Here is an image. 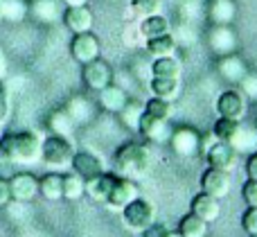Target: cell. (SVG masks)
Listing matches in <instances>:
<instances>
[{
    "label": "cell",
    "mask_w": 257,
    "mask_h": 237,
    "mask_svg": "<svg viewBox=\"0 0 257 237\" xmlns=\"http://www.w3.org/2000/svg\"><path fill=\"white\" fill-rule=\"evenodd\" d=\"M61 21L72 34H81V32H93L95 14L88 5H84V7H66L61 14Z\"/></svg>",
    "instance_id": "cell-15"
},
{
    "label": "cell",
    "mask_w": 257,
    "mask_h": 237,
    "mask_svg": "<svg viewBox=\"0 0 257 237\" xmlns=\"http://www.w3.org/2000/svg\"><path fill=\"white\" fill-rule=\"evenodd\" d=\"M145 48H147V54L151 59H158V57H172L176 54V41H174L172 34H163V36H156V39H149L145 41Z\"/></svg>",
    "instance_id": "cell-25"
},
{
    "label": "cell",
    "mask_w": 257,
    "mask_h": 237,
    "mask_svg": "<svg viewBox=\"0 0 257 237\" xmlns=\"http://www.w3.org/2000/svg\"><path fill=\"white\" fill-rule=\"evenodd\" d=\"M232 188V179L230 172L217 170V167H205L203 174H201V192L210 194L214 199H223L228 197Z\"/></svg>",
    "instance_id": "cell-12"
},
{
    "label": "cell",
    "mask_w": 257,
    "mask_h": 237,
    "mask_svg": "<svg viewBox=\"0 0 257 237\" xmlns=\"http://www.w3.org/2000/svg\"><path fill=\"white\" fill-rule=\"evenodd\" d=\"M151 170V152L147 145L124 143L113 154V172L122 179L138 181Z\"/></svg>",
    "instance_id": "cell-1"
},
{
    "label": "cell",
    "mask_w": 257,
    "mask_h": 237,
    "mask_svg": "<svg viewBox=\"0 0 257 237\" xmlns=\"http://www.w3.org/2000/svg\"><path fill=\"white\" fill-rule=\"evenodd\" d=\"M151 75L154 77H174V79H181L183 75V63L176 57H158L151 61Z\"/></svg>",
    "instance_id": "cell-26"
},
{
    "label": "cell",
    "mask_w": 257,
    "mask_h": 237,
    "mask_svg": "<svg viewBox=\"0 0 257 237\" xmlns=\"http://www.w3.org/2000/svg\"><path fill=\"white\" fill-rule=\"evenodd\" d=\"M9 108H12V104H9V90H7V86L3 84V79H0V125L7 122Z\"/></svg>",
    "instance_id": "cell-41"
},
{
    "label": "cell",
    "mask_w": 257,
    "mask_h": 237,
    "mask_svg": "<svg viewBox=\"0 0 257 237\" xmlns=\"http://www.w3.org/2000/svg\"><path fill=\"white\" fill-rule=\"evenodd\" d=\"M30 14H34V16L43 23H52V21H57V18H61L63 12H59L57 0H34Z\"/></svg>",
    "instance_id": "cell-32"
},
{
    "label": "cell",
    "mask_w": 257,
    "mask_h": 237,
    "mask_svg": "<svg viewBox=\"0 0 257 237\" xmlns=\"http://www.w3.org/2000/svg\"><path fill=\"white\" fill-rule=\"evenodd\" d=\"M81 79H84L86 88L90 90H102L106 88L108 84H113V79H115V72H113V66L106 61V59H95V61L90 63H84V68H81Z\"/></svg>",
    "instance_id": "cell-6"
},
{
    "label": "cell",
    "mask_w": 257,
    "mask_h": 237,
    "mask_svg": "<svg viewBox=\"0 0 257 237\" xmlns=\"http://www.w3.org/2000/svg\"><path fill=\"white\" fill-rule=\"evenodd\" d=\"M122 221H124V226L128 230L142 233V230H147L156 221V206L149 199H142V197L133 199L122 210Z\"/></svg>",
    "instance_id": "cell-4"
},
{
    "label": "cell",
    "mask_w": 257,
    "mask_h": 237,
    "mask_svg": "<svg viewBox=\"0 0 257 237\" xmlns=\"http://www.w3.org/2000/svg\"><path fill=\"white\" fill-rule=\"evenodd\" d=\"M169 147L176 156L181 158H192L201 152L203 147V136L194 129V127H187V125H181L176 129H172V136H169Z\"/></svg>",
    "instance_id": "cell-5"
},
{
    "label": "cell",
    "mask_w": 257,
    "mask_h": 237,
    "mask_svg": "<svg viewBox=\"0 0 257 237\" xmlns=\"http://www.w3.org/2000/svg\"><path fill=\"white\" fill-rule=\"evenodd\" d=\"M32 3L30 0H3V18L12 23H21L30 14Z\"/></svg>",
    "instance_id": "cell-31"
},
{
    "label": "cell",
    "mask_w": 257,
    "mask_h": 237,
    "mask_svg": "<svg viewBox=\"0 0 257 237\" xmlns=\"http://www.w3.org/2000/svg\"><path fill=\"white\" fill-rule=\"evenodd\" d=\"M181 18L183 21H192L194 16H203L205 14V7L201 0H181Z\"/></svg>",
    "instance_id": "cell-37"
},
{
    "label": "cell",
    "mask_w": 257,
    "mask_h": 237,
    "mask_svg": "<svg viewBox=\"0 0 257 237\" xmlns=\"http://www.w3.org/2000/svg\"><path fill=\"white\" fill-rule=\"evenodd\" d=\"M3 70H5V61H3V52H0V77H3Z\"/></svg>",
    "instance_id": "cell-48"
},
{
    "label": "cell",
    "mask_w": 257,
    "mask_h": 237,
    "mask_svg": "<svg viewBox=\"0 0 257 237\" xmlns=\"http://www.w3.org/2000/svg\"><path fill=\"white\" fill-rule=\"evenodd\" d=\"M149 90H151V97L174 102L181 95V79H174V77H151Z\"/></svg>",
    "instance_id": "cell-23"
},
{
    "label": "cell",
    "mask_w": 257,
    "mask_h": 237,
    "mask_svg": "<svg viewBox=\"0 0 257 237\" xmlns=\"http://www.w3.org/2000/svg\"><path fill=\"white\" fill-rule=\"evenodd\" d=\"M138 30H140V36H142V39L149 41V39H156V36L172 34L174 25H172V21H169L167 16H163V14H156V16L142 18L140 25H138Z\"/></svg>",
    "instance_id": "cell-22"
},
{
    "label": "cell",
    "mask_w": 257,
    "mask_h": 237,
    "mask_svg": "<svg viewBox=\"0 0 257 237\" xmlns=\"http://www.w3.org/2000/svg\"><path fill=\"white\" fill-rule=\"evenodd\" d=\"M205 41H208V48L212 50L217 57L232 54L239 48V39H237L235 30H232L230 25H210L208 34H205Z\"/></svg>",
    "instance_id": "cell-7"
},
{
    "label": "cell",
    "mask_w": 257,
    "mask_h": 237,
    "mask_svg": "<svg viewBox=\"0 0 257 237\" xmlns=\"http://www.w3.org/2000/svg\"><path fill=\"white\" fill-rule=\"evenodd\" d=\"M145 113V104L136 102V99H128V104L122 108L117 115H120V122L131 131H138V125H140V117Z\"/></svg>",
    "instance_id": "cell-33"
},
{
    "label": "cell",
    "mask_w": 257,
    "mask_h": 237,
    "mask_svg": "<svg viewBox=\"0 0 257 237\" xmlns=\"http://www.w3.org/2000/svg\"><path fill=\"white\" fill-rule=\"evenodd\" d=\"M70 170L75 172V174H79L84 181H90L104 172V163H102V158L95 156L93 152H75Z\"/></svg>",
    "instance_id": "cell-17"
},
{
    "label": "cell",
    "mask_w": 257,
    "mask_h": 237,
    "mask_svg": "<svg viewBox=\"0 0 257 237\" xmlns=\"http://www.w3.org/2000/svg\"><path fill=\"white\" fill-rule=\"evenodd\" d=\"M190 212H194V215L201 217L203 221L212 224V221H217L219 215H221V201L210 197V194H205V192H199L194 199H192Z\"/></svg>",
    "instance_id": "cell-20"
},
{
    "label": "cell",
    "mask_w": 257,
    "mask_h": 237,
    "mask_svg": "<svg viewBox=\"0 0 257 237\" xmlns=\"http://www.w3.org/2000/svg\"><path fill=\"white\" fill-rule=\"evenodd\" d=\"M72 129H75V122H72V117L66 113V108H63V111H54L52 115H50V131H52V134L70 138Z\"/></svg>",
    "instance_id": "cell-35"
},
{
    "label": "cell",
    "mask_w": 257,
    "mask_h": 237,
    "mask_svg": "<svg viewBox=\"0 0 257 237\" xmlns=\"http://www.w3.org/2000/svg\"><path fill=\"white\" fill-rule=\"evenodd\" d=\"M250 237H257V235H250Z\"/></svg>",
    "instance_id": "cell-50"
},
{
    "label": "cell",
    "mask_w": 257,
    "mask_h": 237,
    "mask_svg": "<svg viewBox=\"0 0 257 237\" xmlns=\"http://www.w3.org/2000/svg\"><path fill=\"white\" fill-rule=\"evenodd\" d=\"M86 194V181L81 179L79 174H75V172H66L63 174V199H68V201H77V199H81Z\"/></svg>",
    "instance_id": "cell-30"
},
{
    "label": "cell",
    "mask_w": 257,
    "mask_h": 237,
    "mask_svg": "<svg viewBox=\"0 0 257 237\" xmlns=\"http://www.w3.org/2000/svg\"><path fill=\"white\" fill-rule=\"evenodd\" d=\"M246 176L257 181V152L250 154L248 161H246Z\"/></svg>",
    "instance_id": "cell-45"
},
{
    "label": "cell",
    "mask_w": 257,
    "mask_h": 237,
    "mask_svg": "<svg viewBox=\"0 0 257 237\" xmlns=\"http://www.w3.org/2000/svg\"><path fill=\"white\" fill-rule=\"evenodd\" d=\"M208 221H203L201 217H196L194 212H187L178 221V233L183 237H205L208 235Z\"/></svg>",
    "instance_id": "cell-27"
},
{
    "label": "cell",
    "mask_w": 257,
    "mask_h": 237,
    "mask_svg": "<svg viewBox=\"0 0 257 237\" xmlns=\"http://www.w3.org/2000/svg\"><path fill=\"white\" fill-rule=\"evenodd\" d=\"M165 237H183V235L178 233V230H167V233H165Z\"/></svg>",
    "instance_id": "cell-47"
},
{
    "label": "cell",
    "mask_w": 257,
    "mask_h": 237,
    "mask_svg": "<svg viewBox=\"0 0 257 237\" xmlns=\"http://www.w3.org/2000/svg\"><path fill=\"white\" fill-rule=\"evenodd\" d=\"M241 122L244 120H230V117H217L212 127V138L214 140H221V143H228L230 145L235 140L237 131L241 129Z\"/></svg>",
    "instance_id": "cell-28"
},
{
    "label": "cell",
    "mask_w": 257,
    "mask_h": 237,
    "mask_svg": "<svg viewBox=\"0 0 257 237\" xmlns=\"http://www.w3.org/2000/svg\"><path fill=\"white\" fill-rule=\"evenodd\" d=\"M97 99H99V106L104 108V111H108V113H120L122 108L128 104V93H126V88H122L120 84H108L106 88H102L97 93Z\"/></svg>",
    "instance_id": "cell-19"
},
{
    "label": "cell",
    "mask_w": 257,
    "mask_h": 237,
    "mask_svg": "<svg viewBox=\"0 0 257 237\" xmlns=\"http://www.w3.org/2000/svg\"><path fill=\"white\" fill-rule=\"evenodd\" d=\"M115 181H117L115 172H106V170H104L102 174H97L95 179L86 181V194H88L93 201L106 203V199H108V194H111Z\"/></svg>",
    "instance_id": "cell-21"
},
{
    "label": "cell",
    "mask_w": 257,
    "mask_h": 237,
    "mask_svg": "<svg viewBox=\"0 0 257 237\" xmlns=\"http://www.w3.org/2000/svg\"><path fill=\"white\" fill-rule=\"evenodd\" d=\"M75 156V147H72L70 138L66 136L50 134L45 140H41V161L50 165L54 172L68 170Z\"/></svg>",
    "instance_id": "cell-3"
},
{
    "label": "cell",
    "mask_w": 257,
    "mask_h": 237,
    "mask_svg": "<svg viewBox=\"0 0 257 237\" xmlns=\"http://www.w3.org/2000/svg\"><path fill=\"white\" fill-rule=\"evenodd\" d=\"M167 230L169 228L165 224H158V221H154V224H151L147 230H142V237H165Z\"/></svg>",
    "instance_id": "cell-43"
},
{
    "label": "cell",
    "mask_w": 257,
    "mask_h": 237,
    "mask_svg": "<svg viewBox=\"0 0 257 237\" xmlns=\"http://www.w3.org/2000/svg\"><path fill=\"white\" fill-rule=\"evenodd\" d=\"M9 192H12V201L18 203H30L39 197V179L32 172H16L9 179Z\"/></svg>",
    "instance_id": "cell-13"
},
{
    "label": "cell",
    "mask_w": 257,
    "mask_h": 237,
    "mask_svg": "<svg viewBox=\"0 0 257 237\" xmlns=\"http://www.w3.org/2000/svg\"><path fill=\"white\" fill-rule=\"evenodd\" d=\"M131 14L142 21V18L156 16V14H163V0H131Z\"/></svg>",
    "instance_id": "cell-34"
},
{
    "label": "cell",
    "mask_w": 257,
    "mask_h": 237,
    "mask_svg": "<svg viewBox=\"0 0 257 237\" xmlns=\"http://www.w3.org/2000/svg\"><path fill=\"white\" fill-rule=\"evenodd\" d=\"M241 194H244V201L248 203L250 208H257V181L255 179H248L241 188Z\"/></svg>",
    "instance_id": "cell-42"
},
{
    "label": "cell",
    "mask_w": 257,
    "mask_h": 237,
    "mask_svg": "<svg viewBox=\"0 0 257 237\" xmlns=\"http://www.w3.org/2000/svg\"><path fill=\"white\" fill-rule=\"evenodd\" d=\"M131 70H133V75L138 77V79H142V81H149L151 77V57L147 59V57H140V59H136L133 61V66H131Z\"/></svg>",
    "instance_id": "cell-38"
},
{
    "label": "cell",
    "mask_w": 257,
    "mask_h": 237,
    "mask_svg": "<svg viewBox=\"0 0 257 237\" xmlns=\"http://www.w3.org/2000/svg\"><path fill=\"white\" fill-rule=\"evenodd\" d=\"M241 228L248 235H257V208H246V212L241 215Z\"/></svg>",
    "instance_id": "cell-40"
},
{
    "label": "cell",
    "mask_w": 257,
    "mask_h": 237,
    "mask_svg": "<svg viewBox=\"0 0 257 237\" xmlns=\"http://www.w3.org/2000/svg\"><path fill=\"white\" fill-rule=\"evenodd\" d=\"M39 194L48 201H59L63 199V174L61 172H48L39 179Z\"/></svg>",
    "instance_id": "cell-24"
},
{
    "label": "cell",
    "mask_w": 257,
    "mask_h": 237,
    "mask_svg": "<svg viewBox=\"0 0 257 237\" xmlns=\"http://www.w3.org/2000/svg\"><path fill=\"white\" fill-rule=\"evenodd\" d=\"M217 72L228 84H241V79L248 75V66H246V61L241 59V54L232 52V54H226V57L217 59Z\"/></svg>",
    "instance_id": "cell-16"
},
{
    "label": "cell",
    "mask_w": 257,
    "mask_h": 237,
    "mask_svg": "<svg viewBox=\"0 0 257 237\" xmlns=\"http://www.w3.org/2000/svg\"><path fill=\"white\" fill-rule=\"evenodd\" d=\"M138 197H140V188H138L136 181L117 176L115 185H113L111 194H108V199H106V206L111 208V210L122 212L128 203H131L133 199H138Z\"/></svg>",
    "instance_id": "cell-14"
},
{
    "label": "cell",
    "mask_w": 257,
    "mask_h": 237,
    "mask_svg": "<svg viewBox=\"0 0 257 237\" xmlns=\"http://www.w3.org/2000/svg\"><path fill=\"white\" fill-rule=\"evenodd\" d=\"M241 93L246 99H255L257 102V72H248V75L241 79Z\"/></svg>",
    "instance_id": "cell-39"
},
{
    "label": "cell",
    "mask_w": 257,
    "mask_h": 237,
    "mask_svg": "<svg viewBox=\"0 0 257 237\" xmlns=\"http://www.w3.org/2000/svg\"><path fill=\"white\" fill-rule=\"evenodd\" d=\"M66 7H84V5H88V0H61Z\"/></svg>",
    "instance_id": "cell-46"
},
{
    "label": "cell",
    "mask_w": 257,
    "mask_h": 237,
    "mask_svg": "<svg viewBox=\"0 0 257 237\" xmlns=\"http://www.w3.org/2000/svg\"><path fill=\"white\" fill-rule=\"evenodd\" d=\"M66 113L72 117L75 125H84V122H88L90 117H93V104H90L86 97H79V95H77V97H72L70 102H68Z\"/></svg>",
    "instance_id": "cell-29"
},
{
    "label": "cell",
    "mask_w": 257,
    "mask_h": 237,
    "mask_svg": "<svg viewBox=\"0 0 257 237\" xmlns=\"http://www.w3.org/2000/svg\"><path fill=\"white\" fill-rule=\"evenodd\" d=\"M145 113L156 115V117H163V120H169V117H172V113H174V106H172V102H167V99L149 97L145 102Z\"/></svg>",
    "instance_id": "cell-36"
},
{
    "label": "cell",
    "mask_w": 257,
    "mask_h": 237,
    "mask_svg": "<svg viewBox=\"0 0 257 237\" xmlns=\"http://www.w3.org/2000/svg\"><path fill=\"white\" fill-rule=\"evenodd\" d=\"M217 108L219 117H230V120H244L248 113V99L244 97L241 90H223L217 97Z\"/></svg>",
    "instance_id": "cell-11"
},
{
    "label": "cell",
    "mask_w": 257,
    "mask_h": 237,
    "mask_svg": "<svg viewBox=\"0 0 257 237\" xmlns=\"http://www.w3.org/2000/svg\"><path fill=\"white\" fill-rule=\"evenodd\" d=\"M172 129L174 127L169 125V120L149 115V113H142L140 125H138V134L151 145H167L169 136H172Z\"/></svg>",
    "instance_id": "cell-10"
},
{
    "label": "cell",
    "mask_w": 257,
    "mask_h": 237,
    "mask_svg": "<svg viewBox=\"0 0 257 237\" xmlns=\"http://www.w3.org/2000/svg\"><path fill=\"white\" fill-rule=\"evenodd\" d=\"M0 156L12 163H34L41 158V138L34 131H7L0 136Z\"/></svg>",
    "instance_id": "cell-2"
},
{
    "label": "cell",
    "mask_w": 257,
    "mask_h": 237,
    "mask_svg": "<svg viewBox=\"0 0 257 237\" xmlns=\"http://www.w3.org/2000/svg\"><path fill=\"white\" fill-rule=\"evenodd\" d=\"M0 18H3V0H0Z\"/></svg>",
    "instance_id": "cell-49"
},
{
    "label": "cell",
    "mask_w": 257,
    "mask_h": 237,
    "mask_svg": "<svg viewBox=\"0 0 257 237\" xmlns=\"http://www.w3.org/2000/svg\"><path fill=\"white\" fill-rule=\"evenodd\" d=\"M70 54L77 63H90L102 57V43L93 32H81L70 39Z\"/></svg>",
    "instance_id": "cell-8"
},
{
    "label": "cell",
    "mask_w": 257,
    "mask_h": 237,
    "mask_svg": "<svg viewBox=\"0 0 257 237\" xmlns=\"http://www.w3.org/2000/svg\"><path fill=\"white\" fill-rule=\"evenodd\" d=\"M12 201V192H9V179L0 176V208H5Z\"/></svg>",
    "instance_id": "cell-44"
},
{
    "label": "cell",
    "mask_w": 257,
    "mask_h": 237,
    "mask_svg": "<svg viewBox=\"0 0 257 237\" xmlns=\"http://www.w3.org/2000/svg\"><path fill=\"white\" fill-rule=\"evenodd\" d=\"M205 16L210 25H232L237 18V3L235 0H208Z\"/></svg>",
    "instance_id": "cell-18"
},
{
    "label": "cell",
    "mask_w": 257,
    "mask_h": 237,
    "mask_svg": "<svg viewBox=\"0 0 257 237\" xmlns=\"http://www.w3.org/2000/svg\"><path fill=\"white\" fill-rule=\"evenodd\" d=\"M239 156L241 154L237 152L232 145L221 143V140H214V143L205 149L208 167H217V170H223V172L237 170V165H239Z\"/></svg>",
    "instance_id": "cell-9"
}]
</instances>
